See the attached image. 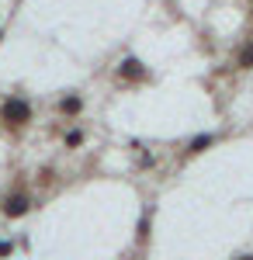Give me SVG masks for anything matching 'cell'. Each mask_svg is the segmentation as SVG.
Here are the masks:
<instances>
[{"instance_id":"obj_5","label":"cell","mask_w":253,"mask_h":260,"mask_svg":"<svg viewBox=\"0 0 253 260\" xmlns=\"http://www.w3.org/2000/svg\"><path fill=\"white\" fill-rule=\"evenodd\" d=\"M212 142H215L212 132H201V136H195V139L184 146V156H198V153H205V149H208Z\"/></svg>"},{"instance_id":"obj_9","label":"cell","mask_w":253,"mask_h":260,"mask_svg":"<svg viewBox=\"0 0 253 260\" xmlns=\"http://www.w3.org/2000/svg\"><path fill=\"white\" fill-rule=\"evenodd\" d=\"M136 236H139V243H146V240H149V212L142 215V222H139V233H136Z\"/></svg>"},{"instance_id":"obj_2","label":"cell","mask_w":253,"mask_h":260,"mask_svg":"<svg viewBox=\"0 0 253 260\" xmlns=\"http://www.w3.org/2000/svg\"><path fill=\"white\" fill-rule=\"evenodd\" d=\"M31 208H35V198H31V194H28L24 187H14V191H11L7 198L0 201V215H4V219H11V222L24 219V215H28Z\"/></svg>"},{"instance_id":"obj_8","label":"cell","mask_w":253,"mask_h":260,"mask_svg":"<svg viewBox=\"0 0 253 260\" xmlns=\"http://www.w3.org/2000/svg\"><path fill=\"white\" fill-rule=\"evenodd\" d=\"M52 180H56V170H52V167H42V170H39V184H42V187H49Z\"/></svg>"},{"instance_id":"obj_11","label":"cell","mask_w":253,"mask_h":260,"mask_svg":"<svg viewBox=\"0 0 253 260\" xmlns=\"http://www.w3.org/2000/svg\"><path fill=\"white\" fill-rule=\"evenodd\" d=\"M236 260H253V257H250V253H246V257H236Z\"/></svg>"},{"instance_id":"obj_6","label":"cell","mask_w":253,"mask_h":260,"mask_svg":"<svg viewBox=\"0 0 253 260\" xmlns=\"http://www.w3.org/2000/svg\"><path fill=\"white\" fill-rule=\"evenodd\" d=\"M236 70H253V42H243L236 52Z\"/></svg>"},{"instance_id":"obj_12","label":"cell","mask_w":253,"mask_h":260,"mask_svg":"<svg viewBox=\"0 0 253 260\" xmlns=\"http://www.w3.org/2000/svg\"><path fill=\"white\" fill-rule=\"evenodd\" d=\"M250 18H253V11H250Z\"/></svg>"},{"instance_id":"obj_3","label":"cell","mask_w":253,"mask_h":260,"mask_svg":"<svg viewBox=\"0 0 253 260\" xmlns=\"http://www.w3.org/2000/svg\"><path fill=\"white\" fill-rule=\"evenodd\" d=\"M118 80L121 83H142V80H149V70H146V62L139 59V56H125V59L118 62Z\"/></svg>"},{"instance_id":"obj_4","label":"cell","mask_w":253,"mask_h":260,"mask_svg":"<svg viewBox=\"0 0 253 260\" xmlns=\"http://www.w3.org/2000/svg\"><path fill=\"white\" fill-rule=\"evenodd\" d=\"M83 108H87L83 94H62V98L56 101V111L62 115V118H80V115H83Z\"/></svg>"},{"instance_id":"obj_10","label":"cell","mask_w":253,"mask_h":260,"mask_svg":"<svg viewBox=\"0 0 253 260\" xmlns=\"http://www.w3.org/2000/svg\"><path fill=\"white\" fill-rule=\"evenodd\" d=\"M11 253H14V246H11V243H0V260H7Z\"/></svg>"},{"instance_id":"obj_7","label":"cell","mask_w":253,"mask_h":260,"mask_svg":"<svg viewBox=\"0 0 253 260\" xmlns=\"http://www.w3.org/2000/svg\"><path fill=\"white\" fill-rule=\"evenodd\" d=\"M83 142H87V132H83V128H70V132H62V146H66V149H80Z\"/></svg>"},{"instance_id":"obj_1","label":"cell","mask_w":253,"mask_h":260,"mask_svg":"<svg viewBox=\"0 0 253 260\" xmlns=\"http://www.w3.org/2000/svg\"><path fill=\"white\" fill-rule=\"evenodd\" d=\"M31 118H35V108H31L28 98H21V94L4 98V104H0V125H4V128L18 132L24 125H31Z\"/></svg>"}]
</instances>
